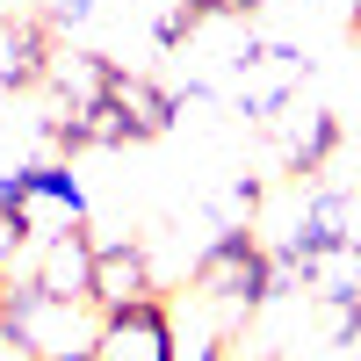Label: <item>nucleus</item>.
<instances>
[{
    "mask_svg": "<svg viewBox=\"0 0 361 361\" xmlns=\"http://www.w3.org/2000/svg\"><path fill=\"white\" fill-rule=\"evenodd\" d=\"M109 80H116V58H102V51H58L51 73H44L51 116H87L94 102H109Z\"/></svg>",
    "mask_w": 361,
    "mask_h": 361,
    "instance_id": "nucleus-9",
    "label": "nucleus"
},
{
    "mask_svg": "<svg viewBox=\"0 0 361 361\" xmlns=\"http://www.w3.org/2000/svg\"><path fill=\"white\" fill-rule=\"evenodd\" d=\"M195 289L224 311V325H246L253 311H267V296L282 289V260L260 246L246 224H217V238L195 253Z\"/></svg>",
    "mask_w": 361,
    "mask_h": 361,
    "instance_id": "nucleus-2",
    "label": "nucleus"
},
{
    "mask_svg": "<svg viewBox=\"0 0 361 361\" xmlns=\"http://www.w3.org/2000/svg\"><path fill=\"white\" fill-rule=\"evenodd\" d=\"M145 296H159V275H152V253L137 246V238H102L94 246V289H87V304L94 311H130Z\"/></svg>",
    "mask_w": 361,
    "mask_h": 361,
    "instance_id": "nucleus-4",
    "label": "nucleus"
},
{
    "mask_svg": "<svg viewBox=\"0 0 361 361\" xmlns=\"http://www.w3.org/2000/svg\"><path fill=\"white\" fill-rule=\"evenodd\" d=\"M37 246V217L29 209H0V275H15V260Z\"/></svg>",
    "mask_w": 361,
    "mask_h": 361,
    "instance_id": "nucleus-12",
    "label": "nucleus"
},
{
    "mask_svg": "<svg viewBox=\"0 0 361 361\" xmlns=\"http://www.w3.org/2000/svg\"><path fill=\"white\" fill-rule=\"evenodd\" d=\"M109 102H116V116H123L130 145H145V137H166V130L180 123V94H173V87L145 80V73H123V66H116V80H109Z\"/></svg>",
    "mask_w": 361,
    "mask_h": 361,
    "instance_id": "nucleus-7",
    "label": "nucleus"
},
{
    "mask_svg": "<svg viewBox=\"0 0 361 361\" xmlns=\"http://www.w3.org/2000/svg\"><path fill=\"white\" fill-rule=\"evenodd\" d=\"M94 333H102V311L94 304L51 296L29 275L22 282L0 275V340L22 347L29 361H94Z\"/></svg>",
    "mask_w": 361,
    "mask_h": 361,
    "instance_id": "nucleus-1",
    "label": "nucleus"
},
{
    "mask_svg": "<svg viewBox=\"0 0 361 361\" xmlns=\"http://www.w3.org/2000/svg\"><path fill=\"white\" fill-rule=\"evenodd\" d=\"M354 29H361V0H354Z\"/></svg>",
    "mask_w": 361,
    "mask_h": 361,
    "instance_id": "nucleus-16",
    "label": "nucleus"
},
{
    "mask_svg": "<svg viewBox=\"0 0 361 361\" xmlns=\"http://www.w3.org/2000/svg\"><path fill=\"white\" fill-rule=\"evenodd\" d=\"M253 209H260V180H253V173H238V180H231V217H224V224L253 217Z\"/></svg>",
    "mask_w": 361,
    "mask_h": 361,
    "instance_id": "nucleus-13",
    "label": "nucleus"
},
{
    "mask_svg": "<svg viewBox=\"0 0 361 361\" xmlns=\"http://www.w3.org/2000/svg\"><path fill=\"white\" fill-rule=\"evenodd\" d=\"M102 0H51V22H66V29H80L87 15H94Z\"/></svg>",
    "mask_w": 361,
    "mask_h": 361,
    "instance_id": "nucleus-14",
    "label": "nucleus"
},
{
    "mask_svg": "<svg viewBox=\"0 0 361 361\" xmlns=\"http://www.w3.org/2000/svg\"><path fill=\"white\" fill-rule=\"evenodd\" d=\"M275 152H282V166L304 180V173H325L333 166V152H340V116L333 109H304V116H275Z\"/></svg>",
    "mask_w": 361,
    "mask_h": 361,
    "instance_id": "nucleus-8",
    "label": "nucleus"
},
{
    "mask_svg": "<svg viewBox=\"0 0 361 361\" xmlns=\"http://www.w3.org/2000/svg\"><path fill=\"white\" fill-rule=\"evenodd\" d=\"M94 361H173V318L159 296H145L130 311H102Z\"/></svg>",
    "mask_w": 361,
    "mask_h": 361,
    "instance_id": "nucleus-3",
    "label": "nucleus"
},
{
    "mask_svg": "<svg viewBox=\"0 0 361 361\" xmlns=\"http://www.w3.org/2000/svg\"><path fill=\"white\" fill-rule=\"evenodd\" d=\"M51 58H58L51 22H37V15H8V8H0V94H29V87H44Z\"/></svg>",
    "mask_w": 361,
    "mask_h": 361,
    "instance_id": "nucleus-6",
    "label": "nucleus"
},
{
    "mask_svg": "<svg viewBox=\"0 0 361 361\" xmlns=\"http://www.w3.org/2000/svg\"><path fill=\"white\" fill-rule=\"evenodd\" d=\"M253 361H275V354H253Z\"/></svg>",
    "mask_w": 361,
    "mask_h": 361,
    "instance_id": "nucleus-17",
    "label": "nucleus"
},
{
    "mask_svg": "<svg viewBox=\"0 0 361 361\" xmlns=\"http://www.w3.org/2000/svg\"><path fill=\"white\" fill-rule=\"evenodd\" d=\"M37 202L58 209V224H87V188H80V173H73L66 159L22 166V209H37Z\"/></svg>",
    "mask_w": 361,
    "mask_h": 361,
    "instance_id": "nucleus-10",
    "label": "nucleus"
},
{
    "mask_svg": "<svg viewBox=\"0 0 361 361\" xmlns=\"http://www.w3.org/2000/svg\"><path fill=\"white\" fill-rule=\"evenodd\" d=\"M94 246L102 238L87 231V224H58V231H44L37 238V289H51V296H73V304H87V289H94Z\"/></svg>",
    "mask_w": 361,
    "mask_h": 361,
    "instance_id": "nucleus-5",
    "label": "nucleus"
},
{
    "mask_svg": "<svg viewBox=\"0 0 361 361\" xmlns=\"http://www.w3.org/2000/svg\"><path fill=\"white\" fill-rule=\"evenodd\" d=\"M253 8H260V0H166V15L152 22V44L159 51H180L202 22H246Z\"/></svg>",
    "mask_w": 361,
    "mask_h": 361,
    "instance_id": "nucleus-11",
    "label": "nucleus"
},
{
    "mask_svg": "<svg viewBox=\"0 0 361 361\" xmlns=\"http://www.w3.org/2000/svg\"><path fill=\"white\" fill-rule=\"evenodd\" d=\"M0 209H22V173H0Z\"/></svg>",
    "mask_w": 361,
    "mask_h": 361,
    "instance_id": "nucleus-15",
    "label": "nucleus"
}]
</instances>
